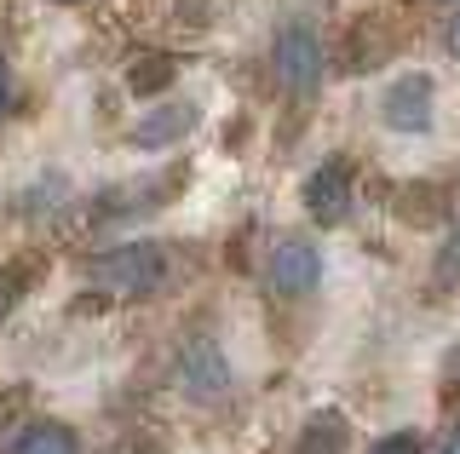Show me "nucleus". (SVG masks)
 Instances as JSON below:
<instances>
[{
	"label": "nucleus",
	"instance_id": "nucleus-1",
	"mask_svg": "<svg viewBox=\"0 0 460 454\" xmlns=\"http://www.w3.org/2000/svg\"><path fill=\"white\" fill-rule=\"evenodd\" d=\"M172 276V253L162 242H121V248H104L86 259V282H93L98 293H115V300H150V293H162Z\"/></svg>",
	"mask_w": 460,
	"mask_h": 454
},
{
	"label": "nucleus",
	"instance_id": "nucleus-2",
	"mask_svg": "<svg viewBox=\"0 0 460 454\" xmlns=\"http://www.w3.org/2000/svg\"><path fill=\"white\" fill-rule=\"evenodd\" d=\"M270 64H277V81L288 98H311L323 87V35H316V23L294 18L277 30V47H270Z\"/></svg>",
	"mask_w": 460,
	"mask_h": 454
},
{
	"label": "nucleus",
	"instance_id": "nucleus-3",
	"mask_svg": "<svg viewBox=\"0 0 460 454\" xmlns=\"http://www.w3.org/2000/svg\"><path fill=\"white\" fill-rule=\"evenodd\" d=\"M380 121L392 127V133H431V121H438V81H431L426 69L397 75L380 98Z\"/></svg>",
	"mask_w": 460,
	"mask_h": 454
},
{
	"label": "nucleus",
	"instance_id": "nucleus-4",
	"mask_svg": "<svg viewBox=\"0 0 460 454\" xmlns=\"http://www.w3.org/2000/svg\"><path fill=\"white\" fill-rule=\"evenodd\" d=\"M323 282V253L311 242H299V236H288L265 253V288L277 293V300H305V293Z\"/></svg>",
	"mask_w": 460,
	"mask_h": 454
},
{
	"label": "nucleus",
	"instance_id": "nucleus-5",
	"mask_svg": "<svg viewBox=\"0 0 460 454\" xmlns=\"http://www.w3.org/2000/svg\"><path fill=\"white\" fill-rule=\"evenodd\" d=\"M179 391L190 403H219L230 391V357L219 351V339H184L179 351Z\"/></svg>",
	"mask_w": 460,
	"mask_h": 454
},
{
	"label": "nucleus",
	"instance_id": "nucleus-6",
	"mask_svg": "<svg viewBox=\"0 0 460 454\" xmlns=\"http://www.w3.org/2000/svg\"><path fill=\"white\" fill-rule=\"evenodd\" d=\"M299 202L316 224H345L351 219V167L340 162V155H328V162H316L305 184H299Z\"/></svg>",
	"mask_w": 460,
	"mask_h": 454
},
{
	"label": "nucleus",
	"instance_id": "nucleus-7",
	"mask_svg": "<svg viewBox=\"0 0 460 454\" xmlns=\"http://www.w3.org/2000/svg\"><path fill=\"white\" fill-rule=\"evenodd\" d=\"M190 127H196V104H162V109H150V116L133 121L127 144L133 150H167V144H179V138H190Z\"/></svg>",
	"mask_w": 460,
	"mask_h": 454
},
{
	"label": "nucleus",
	"instance_id": "nucleus-8",
	"mask_svg": "<svg viewBox=\"0 0 460 454\" xmlns=\"http://www.w3.org/2000/svg\"><path fill=\"white\" fill-rule=\"evenodd\" d=\"M345 449H351V425L340 408H316L294 437V454H345Z\"/></svg>",
	"mask_w": 460,
	"mask_h": 454
},
{
	"label": "nucleus",
	"instance_id": "nucleus-9",
	"mask_svg": "<svg viewBox=\"0 0 460 454\" xmlns=\"http://www.w3.org/2000/svg\"><path fill=\"white\" fill-rule=\"evenodd\" d=\"M6 454H81V437L64 420H29L6 443Z\"/></svg>",
	"mask_w": 460,
	"mask_h": 454
},
{
	"label": "nucleus",
	"instance_id": "nucleus-10",
	"mask_svg": "<svg viewBox=\"0 0 460 454\" xmlns=\"http://www.w3.org/2000/svg\"><path fill=\"white\" fill-rule=\"evenodd\" d=\"M172 75H179V64H172L167 52H150V58H138L133 69H127V87L144 92V98H155V92L172 87Z\"/></svg>",
	"mask_w": 460,
	"mask_h": 454
},
{
	"label": "nucleus",
	"instance_id": "nucleus-11",
	"mask_svg": "<svg viewBox=\"0 0 460 454\" xmlns=\"http://www.w3.org/2000/svg\"><path fill=\"white\" fill-rule=\"evenodd\" d=\"M431 288H438V293L460 288V224L438 242V253H431Z\"/></svg>",
	"mask_w": 460,
	"mask_h": 454
},
{
	"label": "nucleus",
	"instance_id": "nucleus-12",
	"mask_svg": "<svg viewBox=\"0 0 460 454\" xmlns=\"http://www.w3.org/2000/svg\"><path fill=\"white\" fill-rule=\"evenodd\" d=\"M29 259H18V265H6V271H0V276H6V282H0V317H6V310H12V300H18V293L29 288Z\"/></svg>",
	"mask_w": 460,
	"mask_h": 454
},
{
	"label": "nucleus",
	"instance_id": "nucleus-13",
	"mask_svg": "<svg viewBox=\"0 0 460 454\" xmlns=\"http://www.w3.org/2000/svg\"><path fill=\"white\" fill-rule=\"evenodd\" d=\"M368 454H426V449H420V437H414V432H385Z\"/></svg>",
	"mask_w": 460,
	"mask_h": 454
},
{
	"label": "nucleus",
	"instance_id": "nucleus-14",
	"mask_svg": "<svg viewBox=\"0 0 460 454\" xmlns=\"http://www.w3.org/2000/svg\"><path fill=\"white\" fill-rule=\"evenodd\" d=\"M426 454H460V420H449V425H443V432L426 443Z\"/></svg>",
	"mask_w": 460,
	"mask_h": 454
},
{
	"label": "nucleus",
	"instance_id": "nucleus-15",
	"mask_svg": "<svg viewBox=\"0 0 460 454\" xmlns=\"http://www.w3.org/2000/svg\"><path fill=\"white\" fill-rule=\"evenodd\" d=\"M12 109V69H6V58H0V116Z\"/></svg>",
	"mask_w": 460,
	"mask_h": 454
},
{
	"label": "nucleus",
	"instance_id": "nucleus-16",
	"mask_svg": "<svg viewBox=\"0 0 460 454\" xmlns=\"http://www.w3.org/2000/svg\"><path fill=\"white\" fill-rule=\"evenodd\" d=\"M443 40H449V58L460 64V12H455V23H449V35H443Z\"/></svg>",
	"mask_w": 460,
	"mask_h": 454
},
{
	"label": "nucleus",
	"instance_id": "nucleus-17",
	"mask_svg": "<svg viewBox=\"0 0 460 454\" xmlns=\"http://www.w3.org/2000/svg\"><path fill=\"white\" fill-rule=\"evenodd\" d=\"M52 6H81V0H52Z\"/></svg>",
	"mask_w": 460,
	"mask_h": 454
},
{
	"label": "nucleus",
	"instance_id": "nucleus-18",
	"mask_svg": "<svg viewBox=\"0 0 460 454\" xmlns=\"http://www.w3.org/2000/svg\"><path fill=\"white\" fill-rule=\"evenodd\" d=\"M431 6H455V0H431Z\"/></svg>",
	"mask_w": 460,
	"mask_h": 454
}]
</instances>
